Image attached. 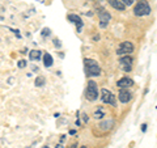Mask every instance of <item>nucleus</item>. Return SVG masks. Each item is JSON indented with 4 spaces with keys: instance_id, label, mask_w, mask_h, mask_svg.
I'll return each mask as SVG.
<instances>
[{
    "instance_id": "ddd939ff",
    "label": "nucleus",
    "mask_w": 157,
    "mask_h": 148,
    "mask_svg": "<svg viewBox=\"0 0 157 148\" xmlns=\"http://www.w3.org/2000/svg\"><path fill=\"white\" fill-rule=\"evenodd\" d=\"M43 63H45L46 67H51L52 66L54 59H52V56L50 55V54H45V55H43Z\"/></svg>"
},
{
    "instance_id": "f257e3e1",
    "label": "nucleus",
    "mask_w": 157,
    "mask_h": 148,
    "mask_svg": "<svg viewBox=\"0 0 157 148\" xmlns=\"http://www.w3.org/2000/svg\"><path fill=\"white\" fill-rule=\"evenodd\" d=\"M84 66H85V71L88 73V76H100L101 75V68L98 66V63L96 60H93V59L85 58Z\"/></svg>"
},
{
    "instance_id": "f3484780",
    "label": "nucleus",
    "mask_w": 157,
    "mask_h": 148,
    "mask_svg": "<svg viewBox=\"0 0 157 148\" xmlns=\"http://www.w3.org/2000/svg\"><path fill=\"white\" fill-rule=\"evenodd\" d=\"M121 2L123 3L126 7H127V6H132V4H134V0H121Z\"/></svg>"
},
{
    "instance_id": "6ab92c4d",
    "label": "nucleus",
    "mask_w": 157,
    "mask_h": 148,
    "mask_svg": "<svg viewBox=\"0 0 157 148\" xmlns=\"http://www.w3.org/2000/svg\"><path fill=\"white\" fill-rule=\"evenodd\" d=\"M25 66H26V62H25V60H20V62H18V67H20V68H24Z\"/></svg>"
},
{
    "instance_id": "4468645a",
    "label": "nucleus",
    "mask_w": 157,
    "mask_h": 148,
    "mask_svg": "<svg viewBox=\"0 0 157 148\" xmlns=\"http://www.w3.org/2000/svg\"><path fill=\"white\" fill-rule=\"evenodd\" d=\"M41 51L39 50H32L30 54H29V58L32 59V60H38V59H41Z\"/></svg>"
},
{
    "instance_id": "412c9836",
    "label": "nucleus",
    "mask_w": 157,
    "mask_h": 148,
    "mask_svg": "<svg viewBox=\"0 0 157 148\" xmlns=\"http://www.w3.org/2000/svg\"><path fill=\"white\" fill-rule=\"evenodd\" d=\"M141 130H143V131L147 130V125H145V123H143V126H141Z\"/></svg>"
},
{
    "instance_id": "9d476101",
    "label": "nucleus",
    "mask_w": 157,
    "mask_h": 148,
    "mask_svg": "<svg viewBox=\"0 0 157 148\" xmlns=\"http://www.w3.org/2000/svg\"><path fill=\"white\" fill-rule=\"evenodd\" d=\"M68 20H70L71 22L76 24V25H77V30H78V32L81 30V28H82V21H81L80 16H77V14H68Z\"/></svg>"
},
{
    "instance_id": "20e7f679",
    "label": "nucleus",
    "mask_w": 157,
    "mask_h": 148,
    "mask_svg": "<svg viewBox=\"0 0 157 148\" xmlns=\"http://www.w3.org/2000/svg\"><path fill=\"white\" fill-rule=\"evenodd\" d=\"M134 50H135L134 43L130 41H126V42H122L119 47L117 49V54L118 55H124V54H131Z\"/></svg>"
},
{
    "instance_id": "dca6fc26",
    "label": "nucleus",
    "mask_w": 157,
    "mask_h": 148,
    "mask_svg": "<svg viewBox=\"0 0 157 148\" xmlns=\"http://www.w3.org/2000/svg\"><path fill=\"white\" fill-rule=\"evenodd\" d=\"M105 114H104V111H100V110H97L96 113H94V118H97V119H100V118H102V117H104Z\"/></svg>"
},
{
    "instance_id": "4be33fe9",
    "label": "nucleus",
    "mask_w": 157,
    "mask_h": 148,
    "mask_svg": "<svg viewBox=\"0 0 157 148\" xmlns=\"http://www.w3.org/2000/svg\"><path fill=\"white\" fill-rule=\"evenodd\" d=\"M70 148H77V144H76V143H75V144H72Z\"/></svg>"
},
{
    "instance_id": "39448f33",
    "label": "nucleus",
    "mask_w": 157,
    "mask_h": 148,
    "mask_svg": "<svg viewBox=\"0 0 157 148\" xmlns=\"http://www.w3.org/2000/svg\"><path fill=\"white\" fill-rule=\"evenodd\" d=\"M119 66H121L122 70L126 71V72L131 71V68H132V58L128 56V55L122 56V58L119 59Z\"/></svg>"
},
{
    "instance_id": "7ed1b4c3",
    "label": "nucleus",
    "mask_w": 157,
    "mask_h": 148,
    "mask_svg": "<svg viewBox=\"0 0 157 148\" xmlns=\"http://www.w3.org/2000/svg\"><path fill=\"white\" fill-rule=\"evenodd\" d=\"M85 98L88 101H96L98 98V88L94 81H89L85 91Z\"/></svg>"
},
{
    "instance_id": "5701e85b",
    "label": "nucleus",
    "mask_w": 157,
    "mask_h": 148,
    "mask_svg": "<svg viewBox=\"0 0 157 148\" xmlns=\"http://www.w3.org/2000/svg\"><path fill=\"white\" fill-rule=\"evenodd\" d=\"M81 148H88V147H86V146H82V147H81Z\"/></svg>"
},
{
    "instance_id": "f03ea898",
    "label": "nucleus",
    "mask_w": 157,
    "mask_h": 148,
    "mask_svg": "<svg viewBox=\"0 0 157 148\" xmlns=\"http://www.w3.org/2000/svg\"><path fill=\"white\" fill-rule=\"evenodd\" d=\"M151 13V7H149V4L144 2V0H141V2H139L135 6L134 8V14L137 17H141V16H147V14H149Z\"/></svg>"
},
{
    "instance_id": "423d86ee",
    "label": "nucleus",
    "mask_w": 157,
    "mask_h": 148,
    "mask_svg": "<svg viewBox=\"0 0 157 148\" xmlns=\"http://www.w3.org/2000/svg\"><path fill=\"white\" fill-rule=\"evenodd\" d=\"M98 17H100V26L101 28H106L107 24H109L110 20H111L110 13L107 11H105V9H102V12L98 13Z\"/></svg>"
},
{
    "instance_id": "0eeeda50",
    "label": "nucleus",
    "mask_w": 157,
    "mask_h": 148,
    "mask_svg": "<svg viewBox=\"0 0 157 148\" xmlns=\"http://www.w3.org/2000/svg\"><path fill=\"white\" fill-rule=\"evenodd\" d=\"M101 98H102V101H104L105 103H111V105H114L115 103L113 93L110 91H107V89H102L101 91Z\"/></svg>"
},
{
    "instance_id": "a211bd4d",
    "label": "nucleus",
    "mask_w": 157,
    "mask_h": 148,
    "mask_svg": "<svg viewBox=\"0 0 157 148\" xmlns=\"http://www.w3.org/2000/svg\"><path fill=\"white\" fill-rule=\"evenodd\" d=\"M42 36H43V37L50 36V29H43V30H42Z\"/></svg>"
},
{
    "instance_id": "6e6552de",
    "label": "nucleus",
    "mask_w": 157,
    "mask_h": 148,
    "mask_svg": "<svg viewBox=\"0 0 157 148\" xmlns=\"http://www.w3.org/2000/svg\"><path fill=\"white\" fill-rule=\"evenodd\" d=\"M131 92L128 89H121L119 91V95H118V98H119V101L122 103H127L128 101H131Z\"/></svg>"
},
{
    "instance_id": "1a4fd4ad",
    "label": "nucleus",
    "mask_w": 157,
    "mask_h": 148,
    "mask_svg": "<svg viewBox=\"0 0 157 148\" xmlns=\"http://www.w3.org/2000/svg\"><path fill=\"white\" fill-rule=\"evenodd\" d=\"M132 84H134L132 79H130V77H122L121 80H118L117 85H118L119 89H127V88H130Z\"/></svg>"
},
{
    "instance_id": "2eb2a0df",
    "label": "nucleus",
    "mask_w": 157,
    "mask_h": 148,
    "mask_svg": "<svg viewBox=\"0 0 157 148\" xmlns=\"http://www.w3.org/2000/svg\"><path fill=\"white\" fill-rule=\"evenodd\" d=\"M45 83H46V79L43 77V76H37L36 81H34L36 87H43V85H45Z\"/></svg>"
},
{
    "instance_id": "aec40b11",
    "label": "nucleus",
    "mask_w": 157,
    "mask_h": 148,
    "mask_svg": "<svg viewBox=\"0 0 157 148\" xmlns=\"http://www.w3.org/2000/svg\"><path fill=\"white\" fill-rule=\"evenodd\" d=\"M54 43H55V46H56V47H60V42H59L58 39H55V41H54Z\"/></svg>"
},
{
    "instance_id": "9b49d317",
    "label": "nucleus",
    "mask_w": 157,
    "mask_h": 148,
    "mask_svg": "<svg viewBox=\"0 0 157 148\" xmlns=\"http://www.w3.org/2000/svg\"><path fill=\"white\" fill-rule=\"evenodd\" d=\"M107 3H109L113 8L118 9V11H124L126 9V6L121 2V0H107Z\"/></svg>"
},
{
    "instance_id": "f8f14e48",
    "label": "nucleus",
    "mask_w": 157,
    "mask_h": 148,
    "mask_svg": "<svg viewBox=\"0 0 157 148\" xmlns=\"http://www.w3.org/2000/svg\"><path fill=\"white\" fill-rule=\"evenodd\" d=\"M113 126H114V119H107V121L98 125V127H100L102 131H109V130L113 129Z\"/></svg>"
}]
</instances>
